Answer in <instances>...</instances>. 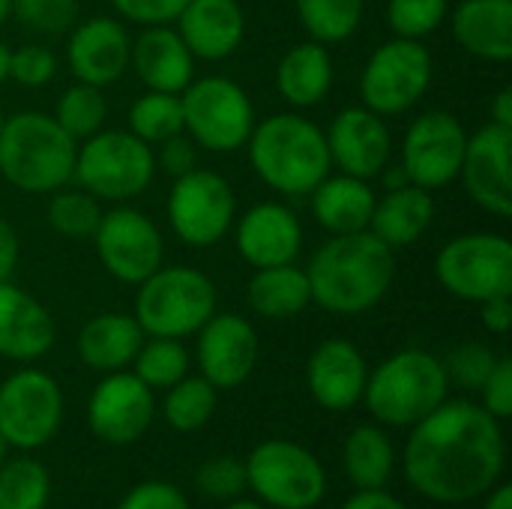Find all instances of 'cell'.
I'll use <instances>...</instances> for the list:
<instances>
[{"instance_id":"21","label":"cell","mask_w":512,"mask_h":509,"mask_svg":"<svg viewBox=\"0 0 512 509\" xmlns=\"http://www.w3.org/2000/svg\"><path fill=\"white\" fill-rule=\"evenodd\" d=\"M234 222V243L249 267L261 270L297 261L303 246V228L291 207L279 201H261Z\"/></svg>"},{"instance_id":"57","label":"cell","mask_w":512,"mask_h":509,"mask_svg":"<svg viewBox=\"0 0 512 509\" xmlns=\"http://www.w3.org/2000/svg\"><path fill=\"white\" fill-rule=\"evenodd\" d=\"M9 15H12V0H0V27L6 24Z\"/></svg>"},{"instance_id":"15","label":"cell","mask_w":512,"mask_h":509,"mask_svg":"<svg viewBox=\"0 0 512 509\" xmlns=\"http://www.w3.org/2000/svg\"><path fill=\"white\" fill-rule=\"evenodd\" d=\"M465 147H468V132L462 120L450 111L435 108L420 114L408 126L402 138L399 165L414 186L435 192L459 180Z\"/></svg>"},{"instance_id":"1","label":"cell","mask_w":512,"mask_h":509,"mask_svg":"<svg viewBox=\"0 0 512 509\" xmlns=\"http://www.w3.org/2000/svg\"><path fill=\"white\" fill-rule=\"evenodd\" d=\"M405 477L429 501L465 504L498 486L507 447L501 420L474 402H441L411 426Z\"/></svg>"},{"instance_id":"16","label":"cell","mask_w":512,"mask_h":509,"mask_svg":"<svg viewBox=\"0 0 512 509\" xmlns=\"http://www.w3.org/2000/svg\"><path fill=\"white\" fill-rule=\"evenodd\" d=\"M459 177L477 207L498 219L512 216V129L486 123L468 135Z\"/></svg>"},{"instance_id":"50","label":"cell","mask_w":512,"mask_h":509,"mask_svg":"<svg viewBox=\"0 0 512 509\" xmlns=\"http://www.w3.org/2000/svg\"><path fill=\"white\" fill-rule=\"evenodd\" d=\"M18 255H21V246H18V234L15 228L0 216V282H9L15 267H18Z\"/></svg>"},{"instance_id":"38","label":"cell","mask_w":512,"mask_h":509,"mask_svg":"<svg viewBox=\"0 0 512 509\" xmlns=\"http://www.w3.org/2000/svg\"><path fill=\"white\" fill-rule=\"evenodd\" d=\"M135 375L150 387V390H168L189 372V354L180 345V339H150L138 348L135 360Z\"/></svg>"},{"instance_id":"20","label":"cell","mask_w":512,"mask_h":509,"mask_svg":"<svg viewBox=\"0 0 512 509\" xmlns=\"http://www.w3.org/2000/svg\"><path fill=\"white\" fill-rule=\"evenodd\" d=\"M132 54V39L123 21L111 15H93L87 21H75L66 42V63L75 81L93 87H111L126 75Z\"/></svg>"},{"instance_id":"52","label":"cell","mask_w":512,"mask_h":509,"mask_svg":"<svg viewBox=\"0 0 512 509\" xmlns=\"http://www.w3.org/2000/svg\"><path fill=\"white\" fill-rule=\"evenodd\" d=\"M489 123L512 129V87H501L492 99V111H489Z\"/></svg>"},{"instance_id":"6","label":"cell","mask_w":512,"mask_h":509,"mask_svg":"<svg viewBox=\"0 0 512 509\" xmlns=\"http://www.w3.org/2000/svg\"><path fill=\"white\" fill-rule=\"evenodd\" d=\"M216 312V285L195 267H159L138 285L135 321L144 336L186 339Z\"/></svg>"},{"instance_id":"23","label":"cell","mask_w":512,"mask_h":509,"mask_svg":"<svg viewBox=\"0 0 512 509\" xmlns=\"http://www.w3.org/2000/svg\"><path fill=\"white\" fill-rule=\"evenodd\" d=\"M177 33L195 60H225L246 36V12L237 0H189L177 15Z\"/></svg>"},{"instance_id":"3","label":"cell","mask_w":512,"mask_h":509,"mask_svg":"<svg viewBox=\"0 0 512 509\" xmlns=\"http://www.w3.org/2000/svg\"><path fill=\"white\" fill-rule=\"evenodd\" d=\"M78 141L42 111H21L0 129V177L27 195H51L72 183Z\"/></svg>"},{"instance_id":"43","label":"cell","mask_w":512,"mask_h":509,"mask_svg":"<svg viewBox=\"0 0 512 509\" xmlns=\"http://www.w3.org/2000/svg\"><path fill=\"white\" fill-rule=\"evenodd\" d=\"M201 495L213 498V501H234L246 492V462H237L231 456H219L201 465L198 477H195Z\"/></svg>"},{"instance_id":"48","label":"cell","mask_w":512,"mask_h":509,"mask_svg":"<svg viewBox=\"0 0 512 509\" xmlns=\"http://www.w3.org/2000/svg\"><path fill=\"white\" fill-rule=\"evenodd\" d=\"M156 162H159V168L165 174H171L177 180V177H183V174L198 168V144L186 132L171 135V138H165L159 144V159Z\"/></svg>"},{"instance_id":"42","label":"cell","mask_w":512,"mask_h":509,"mask_svg":"<svg viewBox=\"0 0 512 509\" xmlns=\"http://www.w3.org/2000/svg\"><path fill=\"white\" fill-rule=\"evenodd\" d=\"M498 357L492 348L480 345V342H468V345H459L447 363H444V372H447V381L462 387V390H477L486 384V378L492 375Z\"/></svg>"},{"instance_id":"59","label":"cell","mask_w":512,"mask_h":509,"mask_svg":"<svg viewBox=\"0 0 512 509\" xmlns=\"http://www.w3.org/2000/svg\"><path fill=\"white\" fill-rule=\"evenodd\" d=\"M3 120H6V117H3V111H0V129H3Z\"/></svg>"},{"instance_id":"29","label":"cell","mask_w":512,"mask_h":509,"mask_svg":"<svg viewBox=\"0 0 512 509\" xmlns=\"http://www.w3.org/2000/svg\"><path fill=\"white\" fill-rule=\"evenodd\" d=\"M333 57L327 51V45L309 39V42H297L291 45L276 69V87L279 96L294 105V108H315L327 99L330 87H333Z\"/></svg>"},{"instance_id":"36","label":"cell","mask_w":512,"mask_h":509,"mask_svg":"<svg viewBox=\"0 0 512 509\" xmlns=\"http://www.w3.org/2000/svg\"><path fill=\"white\" fill-rule=\"evenodd\" d=\"M165 420L177 432H198L210 423L216 411V387L207 378H180L174 387H168L165 396Z\"/></svg>"},{"instance_id":"30","label":"cell","mask_w":512,"mask_h":509,"mask_svg":"<svg viewBox=\"0 0 512 509\" xmlns=\"http://www.w3.org/2000/svg\"><path fill=\"white\" fill-rule=\"evenodd\" d=\"M144 345V330L132 315L108 312L90 318L78 333V357L96 372H123L132 366L138 348Z\"/></svg>"},{"instance_id":"11","label":"cell","mask_w":512,"mask_h":509,"mask_svg":"<svg viewBox=\"0 0 512 509\" xmlns=\"http://www.w3.org/2000/svg\"><path fill=\"white\" fill-rule=\"evenodd\" d=\"M246 483L276 509H312L327 492L321 462L294 441H264L246 462Z\"/></svg>"},{"instance_id":"46","label":"cell","mask_w":512,"mask_h":509,"mask_svg":"<svg viewBox=\"0 0 512 509\" xmlns=\"http://www.w3.org/2000/svg\"><path fill=\"white\" fill-rule=\"evenodd\" d=\"M483 393V408L495 417V420H507L512 414V360L510 357H498L492 375L486 378V384L480 387Z\"/></svg>"},{"instance_id":"55","label":"cell","mask_w":512,"mask_h":509,"mask_svg":"<svg viewBox=\"0 0 512 509\" xmlns=\"http://www.w3.org/2000/svg\"><path fill=\"white\" fill-rule=\"evenodd\" d=\"M9 81V48L0 42V84Z\"/></svg>"},{"instance_id":"4","label":"cell","mask_w":512,"mask_h":509,"mask_svg":"<svg viewBox=\"0 0 512 509\" xmlns=\"http://www.w3.org/2000/svg\"><path fill=\"white\" fill-rule=\"evenodd\" d=\"M246 144L255 174L282 195H309L333 168L321 126L294 111L255 123Z\"/></svg>"},{"instance_id":"22","label":"cell","mask_w":512,"mask_h":509,"mask_svg":"<svg viewBox=\"0 0 512 509\" xmlns=\"http://www.w3.org/2000/svg\"><path fill=\"white\" fill-rule=\"evenodd\" d=\"M366 360L348 339L321 342L306 366V384L312 399L327 411H348L363 402L366 390Z\"/></svg>"},{"instance_id":"34","label":"cell","mask_w":512,"mask_h":509,"mask_svg":"<svg viewBox=\"0 0 512 509\" xmlns=\"http://www.w3.org/2000/svg\"><path fill=\"white\" fill-rule=\"evenodd\" d=\"M129 132L144 144H162L171 135L183 132V105L180 93L147 90L129 108Z\"/></svg>"},{"instance_id":"2","label":"cell","mask_w":512,"mask_h":509,"mask_svg":"<svg viewBox=\"0 0 512 509\" xmlns=\"http://www.w3.org/2000/svg\"><path fill=\"white\" fill-rule=\"evenodd\" d=\"M306 276L315 306L345 318L363 315L387 297L396 279V252L372 231L330 234L312 255Z\"/></svg>"},{"instance_id":"25","label":"cell","mask_w":512,"mask_h":509,"mask_svg":"<svg viewBox=\"0 0 512 509\" xmlns=\"http://www.w3.org/2000/svg\"><path fill=\"white\" fill-rule=\"evenodd\" d=\"M129 66L147 90L162 93H183L195 78V57L180 39L177 27L168 24L144 27L138 39H132Z\"/></svg>"},{"instance_id":"28","label":"cell","mask_w":512,"mask_h":509,"mask_svg":"<svg viewBox=\"0 0 512 509\" xmlns=\"http://www.w3.org/2000/svg\"><path fill=\"white\" fill-rule=\"evenodd\" d=\"M435 219V198L429 189L405 183L396 189H387L384 198H375L369 231L387 243L393 252L417 243Z\"/></svg>"},{"instance_id":"18","label":"cell","mask_w":512,"mask_h":509,"mask_svg":"<svg viewBox=\"0 0 512 509\" xmlns=\"http://www.w3.org/2000/svg\"><path fill=\"white\" fill-rule=\"evenodd\" d=\"M195 357L201 378H207L216 390H234L252 375L258 363V333L243 315L213 312L198 330Z\"/></svg>"},{"instance_id":"51","label":"cell","mask_w":512,"mask_h":509,"mask_svg":"<svg viewBox=\"0 0 512 509\" xmlns=\"http://www.w3.org/2000/svg\"><path fill=\"white\" fill-rule=\"evenodd\" d=\"M342 509H408L399 498H393L384 489H360L354 498L345 501Z\"/></svg>"},{"instance_id":"10","label":"cell","mask_w":512,"mask_h":509,"mask_svg":"<svg viewBox=\"0 0 512 509\" xmlns=\"http://www.w3.org/2000/svg\"><path fill=\"white\" fill-rule=\"evenodd\" d=\"M432 84V54L423 39L393 36L378 45L360 75V99L381 117L411 111Z\"/></svg>"},{"instance_id":"7","label":"cell","mask_w":512,"mask_h":509,"mask_svg":"<svg viewBox=\"0 0 512 509\" xmlns=\"http://www.w3.org/2000/svg\"><path fill=\"white\" fill-rule=\"evenodd\" d=\"M156 171L153 147L135 138L129 129H99L78 144L72 180L99 201H129L138 198Z\"/></svg>"},{"instance_id":"45","label":"cell","mask_w":512,"mask_h":509,"mask_svg":"<svg viewBox=\"0 0 512 509\" xmlns=\"http://www.w3.org/2000/svg\"><path fill=\"white\" fill-rule=\"evenodd\" d=\"M111 3L120 12V18L141 27H156V24H174L189 0H111Z\"/></svg>"},{"instance_id":"47","label":"cell","mask_w":512,"mask_h":509,"mask_svg":"<svg viewBox=\"0 0 512 509\" xmlns=\"http://www.w3.org/2000/svg\"><path fill=\"white\" fill-rule=\"evenodd\" d=\"M117 509H189L183 492L171 483H141L135 486Z\"/></svg>"},{"instance_id":"37","label":"cell","mask_w":512,"mask_h":509,"mask_svg":"<svg viewBox=\"0 0 512 509\" xmlns=\"http://www.w3.org/2000/svg\"><path fill=\"white\" fill-rule=\"evenodd\" d=\"M51 495L48 471L36 459L0 465V509H45Z\"/></svg>"},{"instance_id":"39","label":"cell","mask_w":512,"mask_h":509,"mask_svg":"<svg viewBox=\"0 0 512 509\" xmlns=\"http://www.w3.org/2000/svg\"><path fill=\"white\" fill-rule=\"evenodd\" d=\"M99 219H102L99 198H93L81 186L78 189H66L63 186V189L51 192V201H48V225L57 234L72 237V240L93 237Z\"/></svg>"},{"instance_id":"49","label":"cell","mask_w":512,"mask_h":509,"mask_svg":"<svg viewBox=\"0 0 512 509\" xmlns=\"http://www.w3.org/2000/svg\"><path fill=\"white\" fill-rule=\"evenodd\" d=\"M512 294H504V297H492L486 303H480V321L489 333H498L504 336L510 330L512 324Z\"/></svg>"},{"instance_id":"13","label":"cell","mask_w":512,"mask_h":509,"mask_svg":"<svg viewBox=\"0 0 512 509\" xmlns=\"http://www.w3.org/2000/svg\"><path fill=\"white\" fill-rule=\"evenodd\" d=\"M63 420V393L39 369H21L0 384V438L15 450L45 447Z\"/></svg>"},{"instance_id":"33","label":"cell","mask_w":512,"mask_h":509,"mask_svg":"<svg viewBox=\"0 0 512 509\" xmlns=\"http://www.w3.org/2000/svg\"><path fill=\"white\" fill-rule=\"evenodd\" d=\"M309 39L321 45L345 42L360 30L366 0H294Z\"/></svg>"},{"instance_id":"17","label":"cell","mask_w":512,"mask_h":509,"mask_svg":"<svg viewBox=\"0 0 512 509\" xmlns=\"http://www.w3.org/2000/svg\"><path fill=\"white\" fill-rule=\"evenodd\" d=\"M153 390L135 372H108L87 405L90 429L105 444H132L153 423Z\"/></svg>"},{"instance_id":"5","label":"cell","mask_w":512,"mask_h":509,"mask_svg":"<svg viewBox=\"0 0 512 509\" xmlns=\"http://www.w3.org/2000/svg\"><path fill=\"white\" fill-rule=\"evenodd\" d=\"M447 390L444 363L429 351L408 348L384 360L366 378L363 402L378 423L408 429L447 402Z\"/></svg>"},{"instance_id":"31","label":"cell","mask_w":512,"mask_h":509,"mask_svg":"<svg viewBox=\"0 0 512 509\" xmlns=\"http://www.w3.org/2000/svg\"><path fill=\"white\" fill-rule=\"evenodd\" d=\"M246 297H249V306L261 318L285 321V318L300 315L312 303L309 276H306V270H300L294 264L261 267L249 279Z\"/></svg>"},{"instance_id":"27","label":"cell","mask_w":512,"mask_h":509,"mask_svg":"<svg viewBox=\"0 0 512 509\" xmlns=\"http://www.w3.org/2000/svg\"><path fill=\"white\" fill-rule=\"evenodd\" d=\"M375 189L363 177L351 174H327L312 192V216L330 234H357L369 231L375 210Z\"/></svg>"},{"instance_id":"54","label":"cell","mask_w":512,"mask_h":509,"mask_svg":"<svg viewBox=\"0 0 512 509\" xmlns=\"http://www.w3.org/2000/svg\"><path fill=\"white\" fill-rule=\"evenodd\" d=\"M381 174H384V186H387V189H396V186H405V183H411V180H408V174L402 171V165H393V168L387 165Z\"/></svg>"},{"instance_id":"35","label":"cell","mask_w":512,"mask_h":509,"mask_svg":"<svg viewBox=\"0 0 512 509\" xmlns=\"http://www.w3.org/2000/svg\"><path fill=\"white\" fill-rule=\"evenodd\" d=\"M105 117H108V102L102 87L75 81L72 87L63 90V96L57 99V114L54 120L81 144L90 135H96L99 129H105Z\"/></svg>"},{"instance_id":"26","label":"cell","mask_w":512,"mask_h":509,"mask_svg":"<svg viewBox=\"0 0 512 509\" xmlns=\"http://www.w3.org/2000/svg\"><path fill=\"white\" fill-rule=\"evenodd\" d=\"M453 39L486 63L512 60V0H462L450 15Z\"/></svg>"},{"instance_id":"56","label":"cell","mask_w":512,"mask_h":509,"mask_svg":"<svg viewBox=\"0 0 512 509\" xmlns=\"http://www.w3.org/2000/svg\"><path fill=\"white\" fill-rule=\"evenodd\" d=\"M225 509H264L261 504H255V501H243V498H234V501H228V507Z\"/></svg>"},{"instance_id":"12","label":"cell","mask_w":512,"mask_h":509,"mask_svg":"<svg viewBox=\"0 0 512 509\" xmlns=\"http://www.w3.org/2000/svg\"><path fill=\"white\" fill-rule=\"evenodd\" d=\"M165 210L174 234L186 246L207 249L231 231L237 219V195L222 174L195 168L174 180Z\"/></svg>"},{"instance_id":"58","label":"cell","mask_w":512,"mask_h":509,"mask_svg":"<svg viewBox=\"0 0 512 509\" xmlns=\"http://www.w3.org/2000/svg\"><path fill=\"white\" fill-rule=\"evenodd\" d=\"M6 453H9V444H6V441L0 438V465L6 462Z\"/></svg>"},{"instance_id":"14","label":"cell","mask_w":512,"mask_h":509,"mask_svg":"<svg viewBox=\"0 0 512 509\" xmlns=\"http://www.w3.org/2000/svg\"><path fill=\"white\" fill-rule=\"evenodd\" d=\"M93 243L105 273L123 285H141L165 261L162 231L135 207H114L102 213Z\"/></svg>"},{"instance_id":"24","label":"cell","mask_w":512,"mask_h":509,"mask_svg":"<svg viewBox=\"0 0 512 509\" xmlns=\"http://www.w3.org/2000/svg\"><path fill=\"white\" fill-rule=\"evenodd\" d=\"M57 336L51 312L12 282H0V357L30 363L51 351Z\"/></svg>"},{"instance_id":"19","label":"cell","mask_w":512,"mask_h":509,"mask_svg":"<svg viewBox=\"0 0 512 509\" xmlns=\"http://www.w3.org/2000/svg\"><path fill=\"white\" fill-rule=\"evenodd\" d=\"M327 135L330 162L351 177L372 180L378 177L393 156V135L381 114L366 105L345 108L333 117Z\"/></svg>"},{"instance_id":"9","label":"cell","mask_w":512,"mask_h":509,"mask_svg":"<svg viewBox=\"0 0 512 509\" xmlns=\"http://www.w3.org/2000/svg\"><path fill=\"white\" fill-rule=\"evenodd\" d=\"M435 276L444 291L468 303L512 294V243L492 231L453 237L435 258Z\"/></svg>"},{"instance_id":"8","label":"cell","mask_w":512,"mask_h":509,"mask_svg":"<svg viewBox=\"0 0 512 509\" xmlns=\"http://www.w3.org/2000/svg\"><path fill=\"white\" fill-rule=\"evenodd\" d=\"M183 105V132L210 153H234L246 147L255 129V108L249 93L222 75L192 78L180 93Z\"/></svg>"},{"instance_id":"53","label":"cell","mask_w":512,"mask_h":509,"mask_svg":"<svg viewBox=\"0 0 512 509\" xmlns=\"http://www.w3.org/2000/svg\"><path fill=\"white\" fill-rule=\"evenodd\" d=\"M486 495H489V501L483 504V509H512V486L510 483L492 486Z\"/></svg>"},{"instance_id":"44","label":"cell","mask_w":512,"mask_h":509,"mask_svg":"<svg viewBox=\"0 0 512 509\" xmlns=\"http://www.w3.org/2000/svg\"><path fill=\"white\" fill-rule=\"evenodd\" d=\"M57 72V57L45 45H21L9 51V78L21 87H45Z\"/></svg>"},{"instance_id":"32","label":"cell","mask_w":512,"mask_h":509,"mask_svg":"<svg viewBox=\"0 0 512 509\" xmlns=\"http://www.w3.org/2000/svg\"><path fill=\"white\" fill-rule=\"evenodd\" d=\"M345 471L357 489H384L393 474V444L378 426H357L345 441Z\"/></svg>"},{"instance_id":"40","label":"cell","mask_w":512,"mask_h":509,"mask_svg":"<svg viewBox=\"0 0 512 509\" xmlns=\"http://www.w3.org/2000/svg\"><path fill=\"white\" fill-rule=\"evenodd\" d=\"M450 15V0H387V24L393 36L426 39Z\"/></svg>"},{"instance_id":"41","label":"cell","mask_w":512,"mask_h":509,"mask_svg":"<svg viewBox=\"0 0 512 509\" xmlns=\"http://www.w3.org/2000/svg\"><path fill=\"white\" fill-rule=\"evenodd\" d=\"M12 15L36 33H66L78 21V0H12Z\"/></svg>"}]
</instances>
